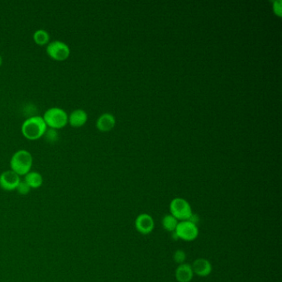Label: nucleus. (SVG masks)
Returning a JSON list of instances; mask_svg holds the SVG:
<instances>
[{
    "instance_id": "1",
    "label": "nucleus",
    "mask_w": 282,
    "mask_h": 282,
    "mask_svg": "<svg viewBox=\"0 0 282 282\" xmlns=\"http://www.w3.org/2000/svg\"><path fill=\"white\" fill-rule=\"evenodd\" d=\"M47 125L41 116H31L22 123L21 130L25 138L36 140L44 135Z\"/></svg>"
},
{
    "instance_id": "6",
    "label": "nucleus",
    "mask_w": 282,
    "mask_h": 282,
    "mask_svg": "<svg viewBox=\"0 0 282 282\" xmlns=\"http://www.w3.org/2000/svg\"><path fill=\"white\" fill-rule=\"evenodd\" d=\"M179 239L185 241H193L199 235V229L197 225H194L188 220L179 222L178 225L175 230Z\"/></svg>"
},
{
    "instance_id": "8",
    "label": "nucleus",
    "mask_w": 282,
    "mask_h": 282,
    "mask_svg": "<svg viewBox=\"0 0 282 282\" xmlns=\"http://www.w3.org/2000/svg\"><path fill=\"white\" fill-rule=\"evenodd\" d=\"M154 220L148 214H141L135 220V228L143 235L149 234L154 229Z\"/></svg>"
},
{
    "instance_id": "21",
    "label": "nucleus",
    "mask_w": 282,
    "mask_h": 282,
    "mask_svg": "<svg viewBox=\"0 0 282 282\" xmlns=\"http://www.w3.org/2000/svg\"><path fill=\"white\" fill-rule=\"evenodd\" d=\"M2 56H1V55H0V66H1V65H2Z\"/></svg>"
},
{
    "instance_id": "13",
    "label": "nucleus",
    "mask_w": 282,
    "mask_h": 282,
    "mask_svg": "<svg viewBox=\"0 0 282 282\" xmlns=\"http://www.w3.org/2000/svg\"><path fill=\"white\" fill-rule=\"evenodd\" d=\"M25 181L30 186V188L37 189L41 186L43 179L41 174L36 171H29L27 175H25Z\"/></svg>"
},
{
    "instance_id": "14",
    "label": "nucleus",
    "mask_w": 282,
    "mask_h": 282,
    "mask_svg": "<svg viewBox=\"0 0 282 282\" xmlns=\"http://www.w3.org/2000/svg\"><path fill=\"white\" fill-rule=\"evenodd\" d=\"M33 40L38 45H45L50 41V35L45 29H37L33 33Z\"/></svg>"
},
{
    "instance_id": "11",
    "label": "nucleus",
    "mask_w": 282,
    "mask_h": 282,
    "mask_svg": "<svg viewBox=\"0 0 282 282\" xmlns=\"http://www.w3.org/2000/svg\"><path fill=\"white\" fill-rule=\"evenodd\" d=\"M88 115L86 112L81 109H75L74 111L68 115V123H70L72 127H81L86 123Z\"/></svg>"
},
{
    "instance_id": "9",
    "label": "nucleus",
    "mask_w": 282,
    "mask_h": 282,
    "mask_svg": "<svg viewBox=\"0 0 282 282\" xmlns=\"http://www.w3.org/2000/svg\"><path fill=\"white\" fill-rule=\"evenodd\" d=\"M194 274L199 276L200 278H205L210 275L212 273V265L210 261L205 258H199L197 260L194 261L191 265Z\"/></svg>"
},
{
    "instance_id": "7",
    "label": "nucleus",
    "mask_w": 282,
    "mask_h": 282,
    "mask_svg": "<svg viewBox=\"0 0 282 282\" xmlns=\"http://www.w3.org/2000/svg\"><path fill=\"white\" fill-rule=\"evenodd\" d=\"M20 181V176L12 170L3 171L0 175V187L4 191L16 190Z\"/></svg>"
},
{
    "instance_id": "3",
    "label": "nucleus",
    "mask_w": 282,
    "mask_h": 282,
    "mask_svg": "<svg viewBox=\"0 0 282 282\" xmlns=\"http://www.w3.org/2000/svg\"><path fill=\"white\" fill-rule=\"evenodd\" d=\"M42 118L47 127L54 129L64 128L68 123L67 113L59 107H52L47 109Z\"/></svg>"
},
{
    "instance_id": "2",
    "label": "nucleus",
    "mask_w": 282,
    "mask_h": 282,
    "mask_svg": "<svg viewBox=\"0 0 282 282\" xmlns=\"http://www.w3.org/2000/svg\"><path fill=\"white\" fill-rule=\"evenodd\" d=\"M32 161V156L27 150H18L11 157L10 167L18 176H25L31 170Z\"/></svg>"
},
{
    "instance_id": "17",
    "label": "nucleus",
    "mask_w": 282,
    "mask_h": 282,
    "mask_svg": "<svg viewBox=\"0 0 282 282\" xmlns=\"http://www.w3.org/2000/svg\"><path fill=\"white\" fill-rule=\"evenodd\" d=\"M174 261L175 263H177L179 265L185 263L186 260V254L183 250H176L173 255Z\"/></svg>"
},
{
    "instance_id": "16",
    "label": "nucleus",
    "mask_w": 282,
    "mask_h": 282,
    "mask_svg": "<svg viewBox=\"0 0 282 282\" xmlns=\"http://www.w3.org/2000/svg\"><path fill=\"white\" fill-rule=\"evenodd\" d=\"M44 137L46 138V141L49 142H56L58 139V133L56 132V129L54 128H46V132L44 133Z\"/></svg>"
},
{
    "instance_id": "12",
    "label": "nucleus",
    "mask_w": 282,
    "mask_h": 282,
    "mask_svg": "<svg viewBox=\"0 0 282 282\" xmlns=\"http://www.w3.org/2000/svg\"><path fill=\"white\" fill-rule=\"evenodd\" d=\"M115 124V119L110 113H104L102 114L97 120V128L103 132L109 131L113 128Z\"/></svg>"
},
{
    "instance_id": "19",
    "label": "nucleus",
    "mask_w": 282,
    "mask_h": 282,
    "mask_svg": "<svg viewBox=\"0 0 282 282\" xmlns=\"http://www.w3.org/2000/svg\"><path fill=\"white\" fill-rule=\"evenodd\" d=\"M200 217H199V215H196V214H192L191 215V217L189 218L188 221L192 223L194 225H197L200 222Z\"/></svg>"
},
{
    "instance_id": "10",
    "label": "nucleus",
    "mask_w": 282,
    "mask_h": 282,
    "mask_svg": "<svg viewBox=\"0 0 282 282\" xmlns=\"http://www.w3.org/2000/svg\"><path fill=\"white\" fill-rule=\"evenodd\" d=\"M194 273L191 265L183 263L176 268V278L178 282H191L193 279Z\"/></svg>"
},
{
    "instance_id": "20",
    "label": "nucleus",
    "mask_w": 282,
    "mask_h": 282,
    "mask_svg": "<svg viewBox=\"0 0 282 282\" xmlns=\"http://www.w3.org/2000/svg\"><path fill=\"white\" fill-rule=\"evenodd\" d=\"M274 10H275V12L277 14L282 16V2L281 1H278V2H275Z\"/></svg>"
},
{
    "instance_id": "18",
    "label": "nucleus",
    "mask_w": 282,
    "mask_h": 282,
    "mask_svg": "<svg viewBox=\"0 0 282 282\" xmlns=\"http://www.w3.org/2000/svg\"><path fill=\"white\" fill-rule=\"evenodd\" d=\"M17 192L20 194V195H22V196H25V195H27L31 191V188H30V186L26 183V181H20L19 184H18V186H17Z\"/></svg>"
},
{
    "instance_id": "15",
    "label": "nucleus",
    "mask_w": 282,
    "mask_h": 282,
    "mask_svg": "<svg viewBox=\"0 0 282 282\" xmlns=\"http://www.w3.org/2000/svg\"><path fill=\"white\" fill-rule=\"evenodd\" d=\"M178 220L171 215H167L162 219V226L167 231L173 233L178 225Z\"/></svg>"
},
{
    "instance_id": "5",
    "label": "nucleus",
    "mask_w": 282,
    "mask_h": 282,
    "mask_svg": "<svg viewBox=\"0 0 282 282\" xmlns=\"http://www.w3.org/2000/svg\"><path fill=\"white\" fill-rule=\"evenodd\" d=\"M46 53L54 60H64L70 56V49L64 41L54 40L47 44Z\"/></svg>"
},
{
    "instance_id": "4",
    "label": "nucleus",
    "mask_w": 282,
    "mask_h": 282,
    "mask_svg": "<svg viewBox=\"0 0 282 282\" xmlns=\"http://www.w3.org/2000/svg\"><path fill=\"white\" fill-rule=\"evenodd\" d=\"M170 210L171 215L176 218V220L185 221L188 220L189 218L193 214L191 206L188 201L184 200L182 198H176L171 200L170 204Z\"/></svg>"
}]
</instances>
